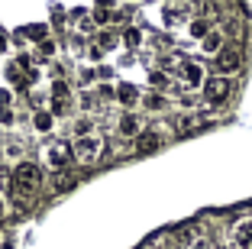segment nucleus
<instances>
[{
    "label": "nucleus",
    "instance_id": "7c9ffc66",
    "mask_svg": "<svg viewBox=\"0 0 252 249\" xmlns=\"http://www.w3.org/2000/svg\"><path fill=\"white\" fill-rule=\"evenodd\" d=\"M7 217V201H3V194H0V220Z\"/></svg>",
    "mask_w": 252,
    "mask_h": 249
},
{
    "label": "nucleus",
    "instance_id": "412c9836",
    "mask_svg": "<svg viewBox=\"0 0 252 249\" xmlns=\"http://www.w3.org/2000/svg\"><path fill=\"white\" fill-rule=\"evenodd\" d=\"M91 130H94V120H91V117H81L78 123H74V140H78V136H91Z\"/></svg>",
    "mask_w": 252,
    "mask_h": 249
},
{
    "label": "nucleus",
    "instance_id": "aec40b11",
    "mask_svg": "<svg viewBox=\"0 0 252 249\" xmlns=\"http://www.w3.org/2000/svg\"><path fill=\"white\" fill-rule=\"evenodd\" d=\"M71 88H68V81H52V101H68Z\"/></svg>",
    "mask_w": 252,
    "mask_h": 249
},
{
    "label": "nucleus",
    "instance_id": "ddd939ff",
    "mask_svg": "<svg viewBox=\"0 0 252 249\" xmlns=\"http://www.w3.org/2000/svg\"><path fill=\"white\" fill-rule=\"evenodd\" d=\"M200 49L207 52V55H220V52L226 49V36H223L220 30H210L207 36H204V42H200Z\"/></svg>",
    "mask_w": 252,
    "mask_h": 249
},
{
    "label": "nucleus",
    "instance_id": "423d86ee",
    "mask_svg": "<svg viewBox=\"0 0 252 249\" xmlns=\"http://www.w3.org/2000/svg\"><path fill=\"white\" fill-rule=\"evenodd\" d=\"M178 78L185 91H204V81H207V71L200 62H181L178 65Z\"/></svg>",
    "mask_w": 252,
    "mask_h": 249
},
{
    "label": "nucleus",
    "instance_id": "6ab92c4d",
    "mask_svg": "<svg viewBox=\"0 0 252 249\" xmlns=\"http://www.w3.org/2000/svg\"><path fill=\"white\" fill-rule=\"evenodd\" d=\"M39 52V59H55V52H59V45H55V39H45V42L36 45Z\"/></svg>",
    "mask_w": 252,
    "mask_h": 249
},
{
    "label": "nucleus",
    "instance_id": "5701e85b",
    "mask_svg": "<svg viewBox=\"0 0 252 249\" xmlns=\"http://www.w3.org/2000/svg\"><path fill=\"white\" fill-rule=\"evenodd\" d=\"M68 104H71V101H49V113H52L55 120H59V117H65L68 110H71Z\"/></svg>",
    "mask_w": 252,
    "mask_h": 249
},
{
    "label": "nucleus",
    "instance_id": "20e7f679",
    "mask_svg": "<svg viewBox=\"0 0 252 249\" xmlns=\"http://www.w3.org/2000/svg\"><path fill=\"white\" fill-rule=\"evenodd\" d=\"M230 91H233V78H226V74H210L204 81V101L207 104H223L230 97Z\"/></svg>",
    "mask_w": 252,
    "mask_h": 249
},
{
    "label": "nucleus",
    "instance_id": "393cba45",
    "mask_svg": "<svg viewBox=\"0 0 252 249\" xmlns=\"http://www.w3.org/2000/svg\"><path fill=\"white\" fill-rule=\"evenodd\" d=\"M3 152L10 155V159H16V162H23V146L20 142H10V146H3Z\"/></svg>",
    "mask_w": 252,
    "mask_h": 249
},
{
    "label": "nucleus",
    "instance_id": "bb28decb",
    "mask_svg": "<svg viewBox=\"0 0 252 249\" xmlns=\"http://www.w3.org/2000/svg\"><path fill=\"white\" fill-rule=\"evenodd\" d=\"M10 181H13V172H7L3 165H0V194H3V191L10 188Z\"/></svg>",
    "mask_w": 252,
    "mask_h": 249
},
{
    "label": "nucleus",
    "instance_id": "9d476101",
    "mask_svg": "<svg viewBox=\"0 0 252 249\" xmlns=\"http://www.w3.org/2000/svg\"><path fill=\"white\" fill-rule=\"evenodd\" d=\"M175 23H191V7L188 3H168L165 7V26H175Z\"/></svg>",
    "mask_w": 252,
    "mask_h": 249
},
{
    "label": "nucleus",
    "instance_id": "f03ea898",
    "mask_svg": "<svg viewBox=\"0 0 252 249\" xmlns=\"http://www.w3.org/2000/svg\"><path fill=\"white\" fill-rule=\"evenodd\" d=\"M39 184H42V169H39L36 162H26V159H23L20 165L13 169V181H10V188H16V194H20V198H30Z\"/></svg>",
    "mask_w": 252,
    "mask_h": 249
},
{
    "label": "nucleus",
    "instance_id": "f257e3e1",
    "mask_svg": "<svg viewBox=\"0 0 252 249\" xmlns=\"http://www.w3.org/2000/svg\"><path fill=\"white\" fill-rule=\"evenodd\" d=\"M107 142L100 133H91V136H78V140L71 142V155L78 165H97L100 162V155H104Z\"/></svg>",
    "mask_w": 252,
    "mask_h": 249
},
{
    "label": "nucleus",
    "instance_id": "4be33fe9",
    "mask_svg": "<svg viewBox=\"0 0 252 249\" xmlns=\"http://www.w3.org/2000/svg\"><path fill=\"white\" fill-rule=\"evenodd\" d=\"M123 42L129 45V49H136V45L142 42V33L136 30V26H126V33H123Z\"/></svg>",
    "mask_w": 252,
    "mask_h": 249
},
{
    "label": "nucleus",
    "instance_id": "6e6552de",
    "mask_svg": "<svg viewBox=\"0 0 252 249\" xmlns=\"http://www.w3.org/2000/svg\"><path fill=\"white\" fill-rule=\"evenodd\" d=\"M230 236L236 249H252V217H239L230 227Z\"/></svg>",
    "mask_w": 252,
    "mask_h": 249
},
{
    "label": "nucleus",
    "instance_id": "2eb2a0df",
    "mask_svg": "<svg viewBox=\"0 0 252 249\" xmlns=\"http://www.w3.org/2000/svg\"><path fill=\"white\" fill-rule=\"evenodd\" d=\"M32 130L36 133H52L55 130V117L49 113V107H42V110L32 113Z\"/></svg>",
    "mask_w": 252,
    "mask_h": 249
},
{
    "label": "nucleus",
    "instance_id": "c756f323",
    "mask_svg": "<svg viewBox=\"0 0 252 249\" xmlns=\"http://www.w3.org/2000/svg\"><path fill=\"white\" fill-rule=\"evenodd\" d=\"M68 188H71V178H68L65 172H62V175L55 178V191H68Z\"/></svg>",
    "mask_w": 252,
    "mask_h": 249
},
{
    "label": "nucleus",
    "instance_id": "a211bd4d",
    "mask_svg": "<svg viewBox=\"0 0 252 249\" xmlns=\"http://www.w3.org/2000/svg\"><path fill=\"white\" fill-rule=\"evenodd\" d=\"M214 30V26H210V20H191L188 23V33H191V39H197V42H204V36H207V33Z\"/></svg>",
    "mask_w": 252,
    "mask_h": 249
},
{
    "label": "nucleus",
    "instance_id": "a878e982",
    "mask_svg": "<svg viewBox=\"0 0 252 249\" xmlns=\"http://www.w3.org/2000/svg\"><path fill=\"white\" fill-rule=\"evenodd\" d=\"M16 117H13V107H3L0 110V126H13Z\"/></svg>",
    "mask_w": 252,
    "mask_h": 249
},
{
    "label": "nucleus",
    "instance_id": "dca6fc26",
    "mask_svg": "<svg viewBox=\"0 0 252 249\" xmlns=\"http://www.w3.org/2000/svg\"><path fill=\"white\" fill-rule=\"evenodd\" d=\"M149 88L158 91V94H165V91L171 88V74L162 71V68H152V71H149Z\"/></svg>",
    "mask_w": 252,
    "mask_h": 249
},
{
    "label": "nucleus",
    "instance_id": "4468645a",
    "mask_svg": "<svg viewBox=\"0 0 252 249\" xmlns=\"http://www.w3.org/2000/svg\"><path fill=\"white\" fill-rule=\"evenodd\" d=\"M16 39H30V42H45L49 39V26H42V23H30V26H23L20 33H16Z\"/></svg>",
    "mask_w": 252,
    "mask_h": 249
},
{
    "label": "nucleus",
    "instance_id": "1a4fd4ad",
    "mask_svg": "<svg viewBox=\"0 0 252 249\" xmlns=\"http://www.w3.org/2000/svg\"><path fill=\"white\" fill-rule=\"evenodd\" d=\"M113 94H117V104H123V107H133V104H139V88L136 84H129V81H120L117 88H113Z\"/></svg>",
    "mask_w": 252,
    "mask_h": 249
},
{
    "label": "nucleus",
    "instance_id": "f8f14e48",
    "mask_svg": "<svg viewBox=\"0 0 252 249\" xmlns=\"http://www.w3.org/2000/svg\"><path fill=\"white\" fill-rule=\"evenodd\" d=\"M139 104L149 110V113H165V110H168V97L158 94V91H149V94H142Z\"/></svg>",
    "mask_w": 252,
    "mask_h": 249
},
{
    "label": "nucleus",
    "instance_id": "c85d7f7f",
    "mask_svg": "<svg viewBox=\"0 0 252 249\" xmlns=\"http://www.w3.org/2000/svg\"><path fill=\"white\" fill-rule=\"evenodd\" d=\"M3 107H13V91L10 88H0V110Z\"/></svg>",
    "mask_w": 252,
    "mask_h": 249
},
{
    "label": "nucleus",
    "instance_id": "f3484780",
    "mask_svg": "<svg viewBox=\"0 0 252 249\" xmlns=\"http://www.w3.org/2000/svg\"><path fill=\"white\" fill-rule=\"evenodd\" d=\"M117 42H120V36L113 30H100L94 36V49H100V52H110V49H117Z\"/></svg>",
    "mask_w": 252,
    "mask_h": 249
},
{
    "label": "nucleus",
    "instance_id": "7ed1b4c3",
    "mask_svg": "<svg viewBox=\"0 0 252 249\" xmlns=\"http://www.w3.org/2000/svg\"><path fill=\"white\" fill-rule=\"evenodd\" d=\"M42 162L49 165V172H65L68 165L74 162V155H71V142H65V140H55V142H49V146L42 149Z\"/></svg>",
    "mask_w": 252,
    "mask_h": 249
},
{
    "label": "nucleus",
    "instance_id": "39448f33",
    "mask_svg": "<svg viewBox=\"0 0 252 249\" xmlns=\"http://www.w3.org/2000/svg\"><path fill=\"white\" fill-rule=\"evenodd\" d=\"M113 130H117L120 140H139V133H146V120H142L139 113H133V110H126V113L117 117Z\"/></svg>",
    "mask_w": 252,
    "mask_h": 249
},
{
    "label": "nucleus",
    "instance_id": "9b49d317",
    "mask_svg": "<svg viewBox=\"0 0 252 249\" xmlns=\"http://www.w3.org/2000/svg\"><path fill=\"white\" fill-rule=\"evenodd\" d=\"M158 146H162V136H158L156 130H146V133H139V140H136V152H139V155L156 152Z\"/></svg>",
    "mask_w": 252,
    "mask_h": 249
},
{
    "label": "nucleus",
    "instance_id": "b1692460",
    "mask_svg": "<svg viewBox=\"0 0 252 249\" xmlns=\"http://www.w3.org/2000/svg\"><path fill=\"white\" fill-rule=\"evenodd\" d=\"M7 78H10V84H13V88H16V84H23V78H20V65H16V62H10V65H7Z\"/></svg>",
    "mask_w": 252,
    "mask_h": 249
},
{
    "label": "nucleus",
    "instance_id": "cd10ccee",
    "mask_svg": "<svg viewBox=\"0 0 252 249\" xmlns=\"http://www.w3.org/2000/svg\"><path fill=\"white\" fill-rule=\"evenodd\" d=\"M188 249H214V243H210L207 236H194V240H191V246H188Z\"/></svg>",
    "mask_w": 252,
    "mask_h": 249
},
{
    "label": "nucleus",
    "instance_id": "0eeeda50",
    "mask_svg": "<svg viewBox=\"0 0 252 249\" xmlns=\"http://www.w3.org/2000/svg\"><path fill=\"white\" fill-rule=\"evenodd\" d=\"M239 68H243V49H236V45H226V49L217 55V74H226V78H233Z\"/></svg>",
    "mask_w": 252,
    "mask_h": 249
}]
</instances>
